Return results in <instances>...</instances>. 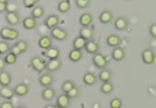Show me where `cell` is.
<instances>
[{"mask_svg":"<svg viewBox=\"0 0 156 108\" xmlns=\"http://www.w3.org/2000/svg\"><path fill=\"white\" fill-rule=\"evenodd\" d=\"M46 63L47 62L45 61V59L40 56H34L31 58L30 61V64L32 69L38 74H41L46 70Z\"/></svg>","mask_w":156,"mask_h":108,"instance_id":"6da1fadb","label":"cell"},{"mask_svg":"<svg viewBox=\"0 0 156 108\" xmlns=\"http://www.w3.org/2000/svg\"><path fill=\"white\" fill-rule=\"evenodd\" d=\"M20 32L16 29L9 28V27H4L0 30V37L3 40H13L18 38Z\"/></svg>","mask_w":156,"mask_h":108,"instance_id":"7a4b0ae2","label":"cell"},{"mask_svg":"<svg viewBox=\"0 0 156 108\" xmlns=\"http://www.w3.org/2000/svg\"><path fill=\"white\" fill-rule=\"evenodd\" d=\"M92 62L93 65L97 68L103 69L106 67L108 63V60L107 57L103 53H97L93 55L92 58Z\"/></svg>","mask_w":156,"mask_h":108,"instance_id":"3957f363","label":"cell"},{"mask_svg":"<svg viewBox=\"0 0 156 108\" xmlns=\"http://www.w3.org/2000/svg\"><path fill=\"white\" fill-rule=\"evenodd\" d=\"M50 33L54 39L58 40V41H63L67 39L68 37V32L67 30L58 26L51 30Z\"/></svg>","mask_w":156,"mask_h":108,"instance_id":"277c9868","label":"cell"},{"mask_svg":"<svg viewBox=\"0 0 156 108\" xmlns=\"http://www.w3.org/2000/svg\"><path fill=\"white\" fill-rule=\"evenodd\" d=\"M5 20L9 25L16 26L20 22V16L17 12H7L5 15Z\"/></svg>","mask_w":156,"mask_h":108,"instance_id":"5b68a950","label":"cell"},{"mask_svg":"<svg viewBox=\"0 0 156 108\" xmlns=\"http://www.w3.org/2000/svg\"><path fill=\"white\" fill-rule=\"evenodd\" d=\"M142 60L144 63L150 65L154 63L155 60V53L151 49H146L142 53Z\"/></svg>","mask_w":156,"mask_h":108,"instance_id":"8992f818","label":"cell"},{"mask_svg":"<svg viewBox=\"0 0 156 108\" xmlns=\"http://www.w3.org/2000/svg\"><path fill=\"white\" fill-rule=\"evenodd\" d=\"M54 77L49 72H46L43 74L41 76L39 77L38 82L41 86H44V87H48L50 86L54 83Z\"/></svg>","mask_w":156,"mask_h":108,"instance_id":"52a82bcc","label":"cell"},{"mask_svg":"<svg viewBox=\"0 0 156 108\" xmlns=\"http://www.w3.org/2000/svg\"><path fill=\"white\" fill-rule=\"evenodd\" d=\"M59 17L56 15H51L45 19L44 23L45 26L49 30H52L59 24Z\"/></svg>","mask_w":156,"mask_h":108,"instance_id":"ba28073f","label":"cell"},{"mask_svg":"<svg viewBox=\"0 0 156 108\" xmlns=\"http://www.w3.org/2000/svg\"><path fill=\"white\" fill-rule=\"evenodd\" d=\"M62 61L58 59L49 60V61L46 63V70L49 73L55 72V71H58L62 68Z\"/></svg>","mask_w":156,"mask_h":108,"instance_id":"9c48e42d","label":"cell"},{"mask_svg":"<svg viewBox=\"0 0 156 108\" xmlns=\"http://www.w3.org/2000/svg\"><path fill=\"white\" fill-rule=\"evenodd\" d=\"M129 25V20L125 17H119L114 21V28L119 31H124L128 28Z\"/></svg>","mask_w":156,"mask_h":108,"instance_id":"30bf717a","label":"cell"},{"mask_svg":"<svg viewBox=\"0 0 156 108\" xmlns=\"http://www.w3.org/2000/svg\"><path fill=\"white\" fill-rule=\"evenodd\" d=\"M15 94L18 97H24L29 92V86L25 83H19L14 88Z\"/></svg>","mask_w":156,"mask_h":108,"instance_id":"8fae6325","label":"cell"},{"mask_svg":"<svg viewBox=\"0 0 156 108\" xmlns=\"http://www.w3.org/2000/svg\"><path fill=\"white\" fill-rule=\"evenodd\" d=\"M95 31L94 29L90 27H82L80 30L79 32V35L81 36L82 38H83L84 39H85L88 41L89 40L92 39L94 36Z\"/></svg>","mask_w":156,"mask_h":108,"instance_id":"7c38bea8","label":"cell"},{"mask_svg":"<svg viewBox=\"0 0 156 108\" xmlns=\"http://www.w3.org/2000/svg\"><path fill=\"white\" fill-rule=\"evenodd\" d=\"M70 101L71 99L68 97L67 94L63 93L58 96L56 99V105L60 108H67L70 105Z\"/></svg>","mask_w":156,"mask_h":108,"instance_id":"4fadbf2b","label":"cell"},{"mask_svg":"<svg viewBox=\"0 0 156 108\" xmlns=\"http://www.w3.org/2000/svg\"><path fill=\"white\" fill-rule=\"evenodd\" d=\"M114 20V14L109 10H103L99 15V21L102 24H108Z\"/></svg>","mask_w":156,"mask_h":108,"instance_id":"5bb4252c","label":"cell"},{"mask_svg":"<svg viewBox=\"0 0 156 108\" xmlns=\"http://www.w3.org/2000/svg\"><path fill=\"white\" fill-rule=\"evenodd\" d=\"M112 58L115 61H122L125 58V51L122 47H115L112 52Z\"/></svg>","mask_w":156,"mask_h":108,"instance_id":"9a60e30c","label":"cell"},{"mask_svg":"<svg viewBox=\"0 0 156 108\" xmlns=\"http://www.w3.org/2000/svg\"><path fill=\"white\" fill-rule=\"evenodd\" d=\"M56 94V90L54 89L49 87H46L41 92V97L45 101H51L54 100Z\"/></svg>","mask_w":156,"mask_h":108,"instance_id":"2e32d148","label":"cell"},{"mask_svg":"<svg viewBox=\"0 0 156 108\" xmlns=\"http://www.w3.org/2000/svg\"><path fill=\"white\" fill-rule=\"evenodd\" d=\"M15 95L14 89L9 86H2L0 89V97L7 100H10Z\"/></svg>","mask_w":156,"mask_h":108,"instance_id":"e0dca14e","label":"cell"},{"mask_svg":"<svg viewBox=\"0 0 156 108\" xmlns=\"http://www.w3.org/2000/svg\"><path fill=\"white\" fill-rule=\"evenodd\" d=\"M12 76L8 71L4 70L0 71V85L2 86H8L11 84Z\"/></svg>","mask_w":156,"mask_h":108,"instance_id":"ac0fdd59","label":"cell"},{"mask_svg":"<svg viewBox=\"0 0 156 108\" xmlns=\"http://www.w3.org/2000/svg\"><path fill=\"white\" fill-rule=\"evenodd\" d=\"M112 77H113L112 71L108 70V69H101V71L98 74L99 80L103 83L111 82V80L112 79Z\"/></svg>","mask_w":156,"mask_h":108,"instance_id":"d6986e66","label":"cell"},{"mask_svg":"<svg viewBox=\"0 0 156 108\" xmlns=\"http://www.w3.org/2000/svg\"><path fill=\"white\" fill-rule=\"evenodd\" d=\"M93 17L92 14L89 12L83 13V15L80 17L79 22L82 27H88L92 24Z\"/></svg>","mask_w":156,"mask_h":108,"instance_id":"ffe728a7","label":"cell"},{"mask_svg":"<svg viewBox=\"0 0 156 108\" xmlns=\"http://www.w3.org/2000/svg\"><path fill=\"white\" fill-rule=\"evenodd\" d=\"M83 81L84 84L87 86H93L96 84L97 76L94 73L87 72L84 74L83 77Z\"/></svg>","mask_w":156,"mask_h":108,"instance_id":"44dd1931","label":"cell"},{"mask_svg":"<svg viewBox=\"0 0 156 108\" xmlns=\"http://www.w3.org/2000/svg\"><path fill=\"white\" fill-rule=\"evenodd\" d=\"M38 45L39 46V48H41V49L46 50H46L50 49V48L52 46L51 38L49 36H47V35L42 36V37L38 40Z\"/></svg>","mask_w":156,"mask_h":108,"instance_id":"7402d4cb","label":"cell"},{"mask_svg":"<svg viewBox=\"0 0 156 108\" xmlns=\"http://www.w3.org/2000/svg\"><path fill=\"white\" fill-rule=\"evenodd\" d=\"M121 42H122L121 38L116 34L109 35L106 38L107 45L112 48L118 47L121 44Z\"/></svg>","mask_w":156,"mask_h":108,"instance_id":"603a6c76","label":"cell"},{"mask_svg":"<svg viewBox=\"0 0 156 108\" xmlns=\"http://www.w3.org/2000/svg\"><path fill=\"white\" fill-rule=\"evenodd\" d=\"M45 56L48 60H54L58 59L60 56V50L55 46H51L50 49L46 50Z\"/></svg>","mask_w":156,"mask_h":108,"instance_id":"cb8c5ba5","label":"cell"},{"mask_svg":"<svg viewBox=\"0 0 156 108\" xmlns=\"http://www.w3.org/2000/svg\"><path fill=\"white\" fill-rule=\"evenodd\" d=\"M98 49L99 44L95 40H89V41H87L85 48V51H86L87 53L93 54V55L98 53Z\"/></svg>","mask_w":156,"mask_h":108,"instance_id":"d4e9b609","label":"cell"},{"mask_svg":"<svg viewBox=\"0 0 156 108\" xmlns=\"http://www.w3.org/2000/svg\"><path fill=\"white\" fill-rule=\"evenodd\" d=\"M68 58L71 61L73 62H78V61H81L83 58V53L80 50L73 49L69 51Z\"/></svg>","mask_w":156,"mask_h":108,"instance_id":"484cf974","label":"cell"},{"mask_svg":"<svg viewBox=\"0 0 156 108\" xmlns=\"http://www.w3.org/2000/svg\"><path fill=\"white\" fill-rule=\"evenodd\" d=\"M37 25L36 20L33 17H27L23 20V26L25 30H30L36 28Z\"/></svg>","mask_w":156,"mask_h":108,"instance_id":"4316f807","label":"cell"},{"mask_svg":"<svg viewBox=\"0 0 156 108\" xmlns=\"http://www.w3.org/2000/svg\"><path fill=\"white\" fill-rule=\"evenodd\" d=\"M87 42V40L84 39V38H82L81 36L79 35L78 37H76L73 42V46L74 49L80 50V51H82V50L85 48Z\"/></svg>","mask_w":156,"mask_h":108,"instance_id":"83f0119b","label":"cell"},{"mask_svg":"<svg viewBox=\"0 0 156 108\" xmlns=\"http://www.w3.org/2000/svg\"><path fill=\"white\" fill-rule=\"evenodd\" d=\"M71 9V2L69 0H62L57 5V10L61 13H67Z\"/></svg>","mask_w":156,"mask_h":108,"instance_id":"f1b7e54d","label":"cell"},{"mask_svg":"<svg viewBox=\"0 0 156 108\" xmlns=\"http://www.w3.org/2000/svg\"><path fill=\"white\" fill-rule=\"evenodd\" d=\"M45 14V9L42 6L38 5L34 7L33 8L32 11H31V17H33L34 18L36 19H40L44 16Z\"/></svg>","mask_w":156,"mask_h":108,"instance_id":"f546056e","label":"cell"},{"mask_svg":"<svg viewBox=\"0 0 156 108\" xmlns=\"http://www.w3.org/2000/svg\"><path fill=\"white\" fill-rule=\"evenodd\" d=\"M114 90V85L111 82L103 83L100 87V91L103 94H109Z\"/></svg>","mask_w":156,"mask_h":108,"instance_id":"4dcf8cb0","label":"cell"},{"mask_svg":"<svg viewBox=\"0 0 156 108\" xmlns=\"http://www.w3.org/2000/svg\"><path fill=\"white\" fill-rule=\"evenodd\" d=\"M77 86V84L76 83L74 82L73 80H65L64 82L62 83L61 89L62 91L64 92V93L67 94L68 92H69L72 89H73L74 87Z\"/></svg>","mask_w":156,"mask_h":108,"instance_id":"1f68e13d","label":"cell"},{"mask_svg":"<svg viewBox=\"0 0 156 108\" xmlns=\"http://www.w3.org/2000/svg\"><path fill=\"white\" fill-rule=\"evenodd\" d=\"M4 59H5V61L7 65H14L17 62V56L12 53V52H9Z\"/></svg>","mask_w":156,"mask_h":108,"instance_id":"d6a6232c","label":"cell"},{"mask_svg":"<svg viewBox=\"0 0 156 108\" xmlns=\"http://www.w3.org/2000/svg\"><path fill=\"white\" fill-rule=\"evenodd\" d=\"M11 46L5 40H0V52L2 54L8 53L10 51Z\"/></svg>","mask_w":156,"mask_h":108,"instance_id":"836d02e7","label":"cell"},{"mask_svg":"<svg viewBox=\"0 0 156 108\" xmlns=\"http://www.w3.org/2000/svg\"><path fill=\"white\" fill-rule=\"evenodd\" d=\"M90 0H75V5L77 8L80 9H85L90 5Z\"/></svg>","mask_w":156,"mask_h":108,"instance_id":"e575fe53","label":"cell"},{"mask_svg":"<svg viewBox=\"0 0 156 108\" xmlns=\"http://www.w3.org/2000/svg\"><path fill=\"white\" fill-rule=\"evenodd\" d=\"M109 105L111 108H122L123 107V102L120 98L116 97L111 100Z\"/></svg>","mask_w":156,"mask_h":108,"instance_id":"d590c367","label":"cell"},{"mask_svg":"<svg viewBox=\"0 0 156 108\" xmlns=\"http://www.w3.org/2000/svg\"><path fill=\"white\" fill-rule=\"evenodd\" d=\"M67 94L70 99H75V98H77L80 95V89L77 86H75V87L72 89L69 92H68Z\"/></svg>","mask_w":156,"mask_h":108,"instance_id":"8d00e7d4","label":"cell"},{"mask_svg":"<svg viewBox=\"0 0 156 108\" xmlns=\"http://www.w3.org/2000/svg\"><path fill=\"white\" fill-rule=\"evenodd\" d=\"M15 44L19 48L20 50L22 51L23 53H25V52L28 50V48H29L28 43H27L26 41H25V40H19V41H17V43Z\"/></svg>","mask_w":156,"mask_h":108,"instance_id":"74e56055","label":"cell"},{"mask_svg":"<svg viewBox=\"0 0 156 108\" xmlns=\"http://www.w3.org/2000/svg\"><path fill=\"white\" fill-rule=\"evenodd\" d=\"M40 0H23V5L25 8H34Z\"/></svg>","mask_w":156,"mask_h":108,"instance_id":"f35d334b","label":"cell"},{"mask_svg":"<svg viewBox=\"0 0 156 108\" xmlns=\"http://www.w3.org/2000/svg\"><path fill=\"white\" fill-rule=\"evenodd\" d=\"M149 33L152 38H156V23H153L150 26Z\"/></svg>","mask_w":156,"mask_h":108,"instance_id":"ab89813d","label":"cell"},{"mask_svg":"<svg viewBox=\"0 0 156 108\" xmlns=\"http://www.w3.org/2000/svg\"><path fill=\"white\" fill-rule=\"evenodd\" d=\"M9 52H12V53H14L16 56H20V55H21V54H23L22 51L20 50L19 48L17 47V46L15 45V44H14V45H13L12 46H11V49H10V51H9Z\"/></svg>","mask_w":156,"mask_h":108,"instance_id":"60d3db41","label":"cell"},{"mask_svg":"<svg viewBox=\"0 0 156 108\" xmlns=\"http://www.w3.org/2000/svg\"><path fill=\"white\" fill-rule=\"evenodd\" d=\"M0 108H15V107L12 102L5 101L0 104Z\"/></svg>","mask_w":156,"mask_h":108,"instance_id":"b9f144b4","label":"cell"},{"mask_svg":"<svg viewBox=\"0 0 156 108\" xmlns=\"http://www.w3.org/2000/svg\"><path fill=\"white\" fill-rule=\"evenodd\" d=\"M7 5H8V3L0 2V13H3L7 11Z\"/></svg>","mask_w":156,"mask_h":108,"instance_id":"7bdbcfd3","label":"cell"},{"mask_svg":"<svg viewBox=\"0 0 156 108\" xmlns=\"http://www.w3.org/2000/svg\"><path fill=\"white\" fill-rule=\"evenodd\" d=\"M6 66H7V63H5V59L0 57V71L5 70L6 68Z\"/></svg>","mask_w":156,"mask_h":108,"instance_id":"ee69618b","label":"cell"},{"mask_svg":"<svg viewBox=\"0 0 156 108\" xmlns=\"http://www.w3.org/2000/svg\"><path fill=\"white\" fill-rule=\"evenodd\" d=\"M44 108H60V107L56 105H54V104H48V105H45Z\"/></svg>","mask_w":156,"mask_h":108,"instance_id":"f6af8a7d","label":"cell"},{"mask_svg":"<svg viewBox=\"0 0 156 108\" xmlns=\"http://www.w3.org/2000/svg\"><path fill=\"white\" fill-rule=\"evenodd\" d=\"M0 2L1 3H8L9 0H0Z\"/></svg>","mask_w":156,"mask_h":108,"instance_id":"bcb514c9","label":"cell"},{"mask_svg":"<svg viewBox=\"0 0 156 108\" xmlns=\"http://www.w3.org/2000/svg\"><path fill=\"white\" fill-rule=\"evenodd\" d=\"M15 108H27L26 107H25V106H23V105H20V106H17V107H15Z\"/></svg>","mask_w":156,"mask_h":108,"instance_id":"7dc6e473","label":"cell"},{"mask_svg":"<svg viewBox=\"0 0 156 108\" xmlns=\"http://www.w3.org/2000/svg\"><path fill=\"white\" fill-rule=\"evenodd\" d=\"M1 55H2V53H1V52H0V57H1Z\"/></svg>","mask_w":156,"mask_h":108,"instance_id":"c3c4849f","label":"cell"}]
</instances>
